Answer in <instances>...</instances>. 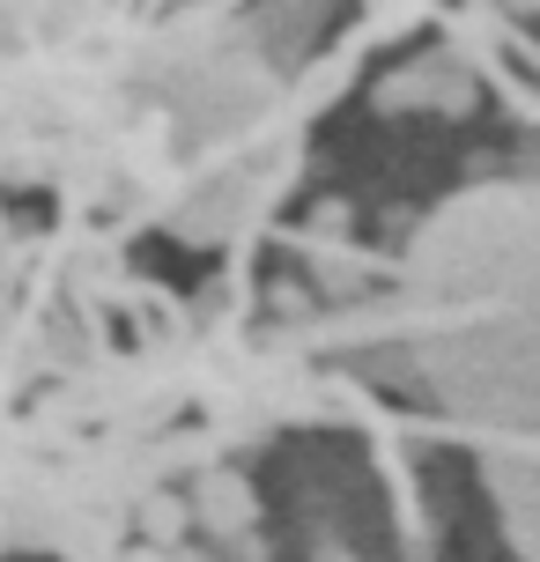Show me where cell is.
<instances>
[{"label":"cell","instance_id":"cell-2","mask_svg":"<svg viewBox=\"0 0 540 562\" xmlns=\"http://www.w3.org/2000/svg\"><path fill=\"white\" fill-rule=\"evenodd\" d=\"M200 526L193 496H171V488H156V496H142V533L148 548H185V533Z\"/></svg>","mask_w":540,"mask_h":562},{"label":"cell","instance_id":"cell-5","mask_svg":"<svg viewBox=\"0 0 540 562\" xmlns=\"http://www.w3.org/2000/svg\"><path fill=\"white\" fill-rule=\"evenodd\" d=\"M518 8H540V0H518Z\"/></svg>","mask_w":540,"mask_h":562},{"label":"cell","instance_id":"cell-1","mask_svg":"<svg viewBox=\"0 0 540 562\" xmlns=\"http://www.w3.org/2000/svg\"><path fill=\"white\" fill-rule=\"evenodd\" d=\"M193 510H200V533H215V540H237L259 526V496L245 474H200Z\"/></svg>","mask_w":540,"mask_h":562},{"label":"cell","instance_id":"cell-3","mask_svg":"<svg viewBox=\"0 0 540 562\" xmlns=\"http://www.w3.org/2000/svg\"><path fill=\"white\" fill-rule=\"evenodd\" d=\"M423 97H429L423 75H393V82L378 89V104H385V112H400V104H423Z\"/></svg>","mask_w":540,"mask_h":562},{"label":"cell","instance_id":"cell-4","mask_svg":"<svg viewBox=\"0 0 540 562\" xmlns=\"http://www.w3.org/2000/svg\"><path fill=\"white\" fill-rule=\"evenodd\" d=\"M223 562H267V540H259V533H237V540H223Z\"/></svg>","mask_w":540,"mask_h":562}]
</instances>
